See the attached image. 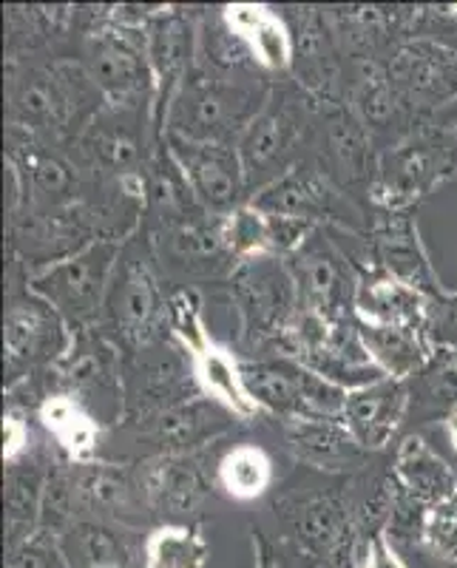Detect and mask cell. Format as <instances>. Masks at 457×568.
<instances>
[{"mask_svg": "<svg viewBox=\"0 0 457 568\" xmlns=\"http://www.w3.org/2000/svg\"><path fill=\"white\" fill-rule=\"evenodd\" d=\"M194 362V375L196 384H200V393L205 398L216 400L220 407H225L227 413L236 415L238 420H256L262 415V409L256 407V400L251 398L245 384V375H242V362L227 347L213 342L205 353H200Z\"/></svg>", "mask_w": 457, "mask_h": 568, "instance_id": "cell-35", "label": "cell"}, {"mask_svg": "<svg viewBox=\"0 0 457 568\" xmlns=\"http://www.w3.org/2000/svg\"><path fill=\"white\" fill-rule=\"evenodd\" d=\"M389 83L415 114L457 98V52L431 40L409 38L384 63Z\"/></svg>", "mask_w": 457, "mask_h": 568, "instance_id": "cell-19", "label": "cell"}, {"mask_svg": "<svg viewBox=\"0 0 457 568\" xmlns=\"http://www.w3.org/2000/svg\"><path fill=\"white\" fill-rule=\"evenodd\" d=\"M7 568H69L60 535L38 529L29 540L7 551Z\"/></svg>", "mask_w": 457, "mask_h": 568, "instance_id": "cell-42", "label": "cell"}, {"mask_svg": "<svg viewBox=\"0 0 457 568\" xmlns=\"http://www.w3.org/2000/svg\"><path fill=\"white\" fill-rule=\"evenodd\" d=\"M49 382L54 384V393H69L83 400L103 426L123 424V353L100 327L71 333L69 349L49 369Z\"/></svg>", "mask_w": 457, "mask_h": 568, "instance_id": "cell-8", "label": "cell"}, {"mask_svg": "<svg viewBox=\"0 0 457 568\" xmlns=\"http://www.w3.org/2000/svg\"><path fill=\"white\" fill-rule=\"evenodd\" d=\"M316 131L313 103L302 85L293 89H273L271 100L258 111V116L238 136L236 151L247 180V194H256L271 185L276 176L302 162L298 149Z\"/></svg>", "mask_w": 457, "mask_h": 568, "instance_id": "cell-4", "label": "cell"}, {"mask_svg": "<svg viewBox=\"0 0 457 568\" xmlns=\"http://www.w3.org/2000/svg\"><path fill=\"white\" fill-rule=\"evenodd\" d=\"M247 393L256 407L278 420L307 418V382L309 369L291 355H267L242 362Z\"/></svg>", "mask_w": 457, "mask_h": 568, "instance_id": "cell-27", "label": "cell"}, {"mask_svg": "<svg viewBox=\"0 0 457 568\" xmlns=\"http://www.w3.org/2000/svg\"><path fill=\"white\" fill-rule=\"evenodd\" d=\"M318 129V142H322V165L329 174V180L338 187H353L367 182L373 185L375 176V162L378 156L373 154V136L369 131L360 125L358 116L353 114V109H344L338 105H324L322 123H316Z\"/></svg>", "mask_w": 457, "mask_h": 568, "instance_id": "cell-23", "label": "cell"}, {"mask_svg": "<svg viewBox=\"0 0 457 568\" xmlns=\"http://www.w3.org/2000/svg\"><path fill=\"white\" fill-rule=\"evenodd\" d=\"M71 145L80 174L111 182L145 176L151 162L145 145L154 149V142L145 140L140 105H103Z\"/></svg>", "mask_w": 457, "mask_h": 568, "instance_id": "cell-14", "label": "cell"}, {"mask_svg": "<svg viewBox=\"0 0 457 568\" xmlns=\"http://www.w3.org/2000/svg\"><path fill=\"white\" fill-rule=\"evenodd\" d=\"M227 282L242 344L247 349H276L278 338L298 313V287L287 262L276 256L245 258Z\"/></svg>", "mask_w": 457, "mask_h": 568, "instance_id": "cell-7", "label": "cell"}, {"mask_svg": "<svg viewBox=\"0 0 457 568\" xmlns=\"http://www.w3.org/2000/svg\"><path fill=\"white\" fill-rule=\"evenodd\" d=\"M291 267L298 287V307L313 311L329 322H347L355 318L353 298L358 273L349 258L338 251L333 240H327L324 227H318L291 258H284Z\"/></svg>", "mask_w": 457, "mask_h": 568, "instance_id": "cell-16", "label": "cell"}, {"mask_svg": "<svg viewBox=\"0 0 457 568\" xmlns=\"http://www.w3.org/2000/svg\"><path fill=\"white\" fill-rule=\"evenodd\" d=\"M74 486H78L80 517L123 526V529H140L142 524L154 520L136 464L134 469L105 460L74 466Z\"/></svg>", "mask_w": 457, "mask_h": 568, "instance_id": "cell-22", "label": "cell"}, {"mask_svg": "<svg viewBox=\"0 0 457 568\" xmlns=\"http://www.w3.org/2000/svg\"><path fill=\"white\" fill-rule=\"evenodd\" d=\"M207 551L200 526L160 524L142 542V568H205Z\"/></svg>", "mask_w": 457, "mask_h": 568, "instance_id": "cell-37", "label": "cell"}, {"mask_svg": "<svg viewBox=\"0 0 457 568\" xmlns=\"http://www.w3.org/2000/svg\"><path fill=\"white\" fill-rule=\"evenodd\" d=\"M236 420V415L220 407L216 400L196 395L145 418L123 420L120 426L134 438V444L149 446V458H156V455H196L202 446L222 438Z\"/></svg>", "mask_w": 457, "mask_h": 568, "instance_id": "cell-17", "label": "cell"}, {"mask_svg": "<svg viewBox=\"0 0 457 568\" xmlns=\"http://www.w3.org/2000/svg\"><path fill=\"white\" fill-rule=\"evenodd\" d=\"M123 420L145 418L202 395L191 355L171 338H160L123 355Z\"/></svg>", "mask_w": 457, "mask_h": 568, "instance_id": "cell-15", "label": "cell"}, {"mask_svg": "<svg viewBox=\"0 0 457 568\" xmlns=\"http://www.w3.org/2000/svg\"><path fill=\"white\" fill-rule=\"evenodd\" d=\"M220 231L227 253L236 262H245V258L256 256H273L271 213L258 211L251 202L233 207L231 213L220 216Z\"/></svg>", "mask_w": 457, "mask_h": 568, "instance_id": "cell-38", "label": "cell"}, {"mask_svg": "<svg viewBox=\"0 0 457 568\" xmlns=\"http://www.w3.org/2000/svg\"><path fill=\"white\" fill-rule=\"evenodd\" d=\"M54 460L43 453H29L14 464H7V551L40 529V504Z\"/></svg>", "mask_w": 457, "mask_h": 568, "instance_id": "cell-32", "label": "cell"}, {"mask_svg": "<svg viewBox=\"0 0 457 568\" xmlns=\"http://www.w3.org/2000/svg\"><path fill=\"white\" fill-rule=\"evenodd\" d=\"M291 540L316 568H355L360 535L355 526L353 491H313L282 500Z\"/></svg>", "mask_w": 457, "mask_h": 568, "instance_id": "cell-10", "label": "cell"}, {"mask_svg": "<svg viewBox=\"0 0 457 568\" xmlns=\"http://www.w3.org/2000/svg\"><path fill=\"white\" fill-rule=\"evenodd\" d=\"M91 83L98 85L105 105H149L151 65L145 49V29L114 23L109 14L94 20L85 32L83 63Z\"/></svg>", "mask_w": 457, "mask_h": 568, "instance_id": "cell-9", "label": "cell"}, {"mask_svg": "<svg viewBox=\"0 0 457 568\" xmlns=\"http://www.w3.org/2000/svg\"><path fill=\"white\" fill-rule=\"evenodd\" d=\"M457 174V123L418 125L378 154L369 200L378 211H413Z\"/></svg>", "mask_w": 457, "mask_h": 568, "instance_id": "cell-3", "label": "cell"}, {"mask_svg": "<svg viewBox=\"0 0 457 568\" xmlns=\"http://www.w3.org/2000/svg\"><path fill=\"white\" fill-rule=\"evenodd\" d=\"M409 409H413L409 384L380 378L367 387L349 389L347 400H344L342 424L367 453H380L395 438Z\"/></svg>", "mask_w": 457, "mask_h": 568, "instance_id": "cell-24", "label": "cell"}, {"mask_svg": "<svg viewBox=\"0 0 457 568\" xmlns=\"http://www.w3.org/2000/svg\"><path fill=\"white\" fill-rule=\"evenodd\" d=\"M167 329L191 358L211 347L213 338L207 333L205 307L196 287H176L167 293Z\"/></svg>", "mask_w": 457, "mask_h": 568, "instance_id": "cell-39", "label": "cell"}, {"mask_svg": "<svg viewBox=\"0 0 457 568\" xmlns=\"http://www.w3.org/2000/svg\"><path fill=\"white\" fill-rule=\"evenodd\" d=\"M287 449L298 464L309 469L329 471V475H355L364 471L369 455L358 440L349 435L342 418H296L282 424Z\"/></svg>", "mask_w": 457, "mask_h": 568, "instance_id": "cell-25", "label": "cell"}, {"mask_svg": "<svg viewBox=\"0 0 457 568\" xmlns=\"http://www.w3.org/2000/svg\"><path fill=\"white\" fill-rule=\"evenodd\" d=\"M98 327L123 355L165 338L167 296L154 271L151 247L149 256H142L134 247H123Z\"/></svg>", "mask_w": 457, "mask_h": 568, "instance_id": "cell-6", "label": "cell"}, {"mask_svg": "<svg viewBox=\"0 0 457 568\" xmlns=\"http://www.w3.org/2000/svg\"><path fill=\"white\" fill-rule=\"evenodd\" d=\"M38 420L49 438L54 440L65 464L85 466L100 458V444H103L105 426L100 418L69 393L45 395L38 404Z\"/></svg>", "mask_w": 457, "mask_h": 568, "instance_id": "cell-31", "label": "cell"}, {"mask_svg": "<svg viewBox=\"0 0 457 568\" xmlns=\"http://www.w3.org/2000/svg\"><path fill=\"white\" fill-rule=\"evenodd\" d=\"M225 27L247 45L253 63L267 71H287L296 60V40L287 20L264 3H233L222 9Z\"/></svg>", "mask_w": 457, "mask_h": 568, "instance_id": "cell-30", "label": "cell"}, {"mask_svg": "<svg viewBox=\"0 0 457 568\" xmlns=\"http://www.w3.org/2000/svg\"><path fill=\"white\" fill-rule=\"evenodd\" d=\"M273 85L262 83L256 71L225 74L196 63L171 103L165 136L207 145H236L247 125L271 100Z\"/></svg>", "mask_w": 457, "mask_h": 568, "instance_id": "cell-2", "label": "cell"}, {"mask_svg": "<svg viewBox=\"0 0 457 568\" xmlns=\"http://www.w3.org/2000/svg\"><path fill=\"white\" fill-rule=\"evenodd\" d=\"M136 469L154 517L191 515L205 495V475L196 455H156L140 460Z\"/></svg>", "mask_w": 457, "mask_h": 568, "instance_id": "cell-28", "label": "cell"}, {"mask_svg": "<svg viewBox=\"0 0 457 568\" xmlns=\"http://www.w3.org/2000/svg\"><path fill=\"white\" fill-rule=\"evenodd\" d=\"M74 329L58 313L34 296L23 284V291L9 293L7 324H3V369L7 389L43 375L63 358Z\"/></svg>", "mask_w": 457, "mask_h": 568, "instance_id": "cell-11", "label": "cell"}, {"mask_svg": "<svg viewBox=\"0 0 457 568\" xmlns=\"http://www.w3.org/2000/svg\"><path fill=\"white\" fill-rule=\"evenodd\" d=\"M426 336L431 347L457 353V291H440L429 298V322H426Z\"/></svg>", "mask_w": 457, "mask_h": 568, "instance_id": "cell-43", "label": "cell"}, {"mask_svg": "<svg viewBox=\"0 0 457 568\" xmlns=\"http://www.w3.org/2000/svg\"><path fill=\"white\" fill-rule=\"evenodd\" d=\"M74 520H80L74 466L52 464L43 489V504H40V529L52 531V535H63Z\"/></svg>", "mask_w": 457, "mask_h": 568, "instance_id": "cell-40", "label": "cell"}, {"mask_svg": "<svg viewBox=\"0 0 457 568\" xmlns=\"http://www.w3.org/2000/svg\"><path fill=\"white\" fill-rule=\"evenodd\" d=\"M253 549H256V568H302V562L313 566L296 546H293V555H287L282 542L273 540L271 535H264L258 526H253Z\"/></svg>", "mask_w": 457, "mask_h": 568, "instance_id": "cell-45", "label": "cell"}, {"mask_svg": "<svg viewBox=\"0 0 457 568\" xmlns=\"http://www.w3.org/2000/svg\"><path fill=\"white\" fill-rule=\"evenodd\" d=\"M273 478H276L273 458L256 444L233 446L216 466V489L238 504H251L267 495Z\"/></svg>", "mask_w": 457, "mask_h": 568, "instance_id": "cell-36", "label": "cell"}, {"mask_svg": "<svg viewBox=\"0 0 457 568\" xmlns=\"http://www.w3.org/2000/svg\"><path fill=\"white\" fill-rule=\"evenodd\" d=\"M154 262L185 276H227L236 271V258L222 242L220 216L200 211L185 220L160 225L149 236Z\"/></svg>", "mask_w": 457, "mask_h": 568, "instance_id": "cell-21", "label": "cell"}, {"mask_svg": "<svg viewBox=\"0 0 457 568\" xmlns=\"http://www.w3.org/2000/svg\"><path fill=\"white\" fill-rule=\"evenodd\" d=\"M247 202L264 213L296 216L316 227L335 225L342 231L360 233V222H364V213L355 207L347 191L335 185L318 162H296Z\"/></svg>", "mask_w": 457, "mask_h": 568, "instance_id": "cell-12", "label": "cell"}, {"mask_svg": "<svg viewBox=\"0 0 457 568\" xmlns=\"http://www.w3.org/2000/svg\"><path fill=\"white\" fill-rule=\"evenodd\" d=\"M355 273H358L353 298L355 322L373 324V327L426 329L429 296L375 267L355 265Z\"/></svg>", "mask_w": 457, "mask_h": 568, "instance_id": "cell-26", "label": "cell"}, {"mask_svg": "<svg viewBox=\"0 0 457 568\" xmlns=\"http://www.w3.org/2000/svg\"><path fill=\"white\" fill-rule=\"evenodd\" d=\"M123 247V242L111 240L91 242L60 262L34 267L27 276V287L43 298L71 329L98 327Z\"/></svg>", "mask_w": 457, "mask_h": 568, "instance_id": "cell-5", "label": "cell"}, {"mask_svg": "<svg viewBox=\"0 0 457 568\" xmlns=\"http://www.w3.org/2000/svg\"><path fill=\"white\" fill-rule=\"evenodd\" d=\"M355 568H406L395 546L387 535H378L373 540H364L355 555Z\"/></svg>", "mask_w": 457, "mask_h": 568, "instance_id": "cell-46", "label": "cell"}, {"mask_svg": "<svg viewBox=\"0 0 457 568\" xmlns=\"http://www.w3.org/2000/svg\"><path fill=\"white\" fill-rule=\"evenodd\" d=\"M418 546L435 560L457 566V495L426 515Z\"/></svg>", "mask_w": 457, "mask_h": 568, "instance_id": "cell-41", "label": "cell"}, {"mask_svg": "<svg viewBox=\"0 0 457 568\" xmlns=\"http://www.w3.org/2000/svg\"><path fill=\"white\" fill-rule=\"evenodd\" d=\"M444 424H446V433H449L451 449H455V455H457V404L444 415Z\"/></svg>", "mask_w": 457, "mask_h": 568, "instance_id": "cell-47", "label": "cell"}, {"mask_svg": "<svg viewBox=\"0 0 457 568\" xmlns=\"http://www.w3.org/2000/svg\"><path fill=\"white\" fill-rule=\"evenodd\" d=\"M358 336L375 367L395 382H413L415 375L429 367L435 355L426 329L373 327V324L358 322Z\"/></svg>", "mask_w": 457, "mask_h": 568, "instance_id": "cell-33", "label": "cell"}, {"mask_svg": "<svg viewBox=\"0 0 457 568\" xmlns=\"http://www.w3.org/2000/svg\"><path fill=\"white\" fill-rule=\"evenodd\" d=\"M32 429H29V415L27 409L9 407L3 413V460L14 464L23 455L32 453Z\"/></svg>", "mask_w": 457, "mask_h": 568, "instance_id": "cell-44", "label": "cell"}, {"mask_svg": "<svg viewBox=\"0 0 457 568\" xmlns=\"http://www.w3.org/2000/svg\"><path fill=\"white\" fill-rule=\"evenodd\" d=\"M9 131L27 140H78L105 100L83 65L9 63Z\"/></svg>", "mask_w": 457, "mask_h": 568, "instance_id": "cell-1", "label": "cell"}, {"mask_svg": "<svg viewBox=\"0 0 457 568\" xmlns=\"http://www.w3.org/2000/svg\"><path fill=\"white\" fill-rule=\"evenodd\" d=\"M367 267L409 284L424 296L435 298L444 284L431 267L429 253L420 242L418 222L409 211H380L367 231Z\"/></svg>", "mask_w": 457, "mask_h": 568, "instance_id": "cell-20", "label": "cell"}, {"mask_svg": "<svg viewBox=\"0 0 457 568\" xmlns=\"http://www.w3.org/2000/svg\"><path fill=\"white\" fill-rule=\"evenodd\" d=\"M165 142L191 185V194L207 213L225 216L233 207L251 200L236 145H207V142H185L176 136H165Z\"/></svg>", "mask_w": 457, "mask_h": 568, "instance_id": "cell-18", "label": "cell"}, {"mask_svg": "<svg viewBox=\"0 0 457 568\" xmlns=\"http://www.w3.org/2000/svg\"><path fill=\"white\" fill-rule=\"evenodd\" d=\"M69 568H131L136 555L123 526L80 517L60 535Z\"/></svg>", "mask_w": 457, "mask_h": 568, "instance_id": "cell-34", "label": "cell"}, {"mask_svg": "<svg viewBox=\"0 0 457 568\" xmlns=\"http://www.w3.org/2000/svg\"><path fill=\"white\" fill-rule=\"evenodd\" d=\"M393 480L415 506L431 511L457 495V475L420 435H406L393 460Z\"/></svg>", "mask_w": 457, "mask_h": 568, "instance_id": "cell-29", "label": "cell"}, {"mask_svg": "<svg viewBox=\"0 0 457 568\" xmlns=\"http://www.w3.org/2000/svg\"><path fill=\"white\" fill-rule=\"evenodd\" d=\"M145 49L151 65V111L149 123L154 142H165V123L171 103L182 83L200 63V27L182 9L160 7L145 29Z\"/></svg>", "mask_w": 457, "mask_h": 568, "instance_id": "cell-13", "label": "cell"}]
</instances>
